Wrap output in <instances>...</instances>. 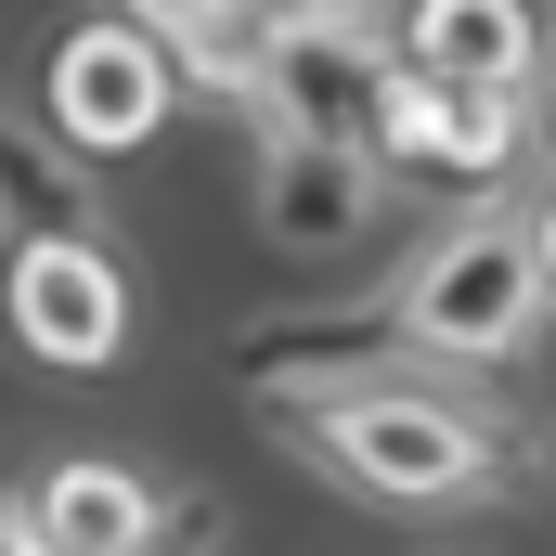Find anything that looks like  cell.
Returning a JSON list of instances; mask_svg holds the SVG:
<instances>
[{
  "instance_id": "1",
  "label": "cell",
  "mask_w": 556,
  "mask_h": 556,
  "mask_svg": "<svg viewBox=\"0 0 556 556\" xmlns=\"http://www.w3.org/2000/svg\"><path fill=\"white\" fill-rule=\"evenodd\" d=\"M389 350V376H466V363H505V350H531V324H544V207H466V220H440L415 260L389 273V298L363 311Z\"/></svg>"
},
{
  "instance_id": "2",
  "label": "cell",
  "mask_w": 556,
  "mask_h": 556,
  "mask_svg": "<svg viewBox=\"0 0 556 556\" xmlns=\"http://www.w3.org/2000/svg\"><path fill=\"white\" fill-rule=\"evenodd\" d=\"M273 402H298L311 466L350 479V492H376V505H466V492L505 466V440L466 415L453 389L389 376V363H350V376H324V389H273Z\"/></svg>"
},
{
  "instance_id": "3",
  "label": "cell",
  "mask_w": 556,
  "mask_h": 556,
  "mask_svg": "<svg viewBox=\"0 0 556 556\" xmlns=\"http://www.w3.org/2000/svg\"><path fill=\"white\" fill-rule=\"evenodd\" d=\"M389 91H402L389 39H376L363 13H337V26L260 39V91H247V117H260V130H285V142H324V155H363V168H376Z\"/></svg>"
},
{
  "instance_id": "4",
  "label": "cell",
  "mask_w": 556,
  "mask_h": 556,
  "mask_svg": "<svg viewBox=\"0 0 556 556\" xmlns=\"http://www.w3.org/2000/svg\"><path fill=\"white\" fill-rule=\"evenodd\" d=\"M155 117H168V65H155V39H130L117 13L52 39V142H65L78 168L155 142Z\"/></svg>"
},
{
  "instance_id": "5",
  "label": "cell",
  "mask_w": 556,
  "mask_h": 556,
  "mask_svg": "<svg viewBox=\"0 0 556 556\" xmlns=\"http://www.w3.org/2000/svg\"><path fill=\"white\" fill-rule=\"evenodd\" d=\"M531 155V91H389V130H376V181L415 168V181H505Z\"/></svg>"
},
{
  "instance_id": "6",
  "label": "cell",
  "mask_w": 556,
  "mask_h": 556,
  "mask_svg": "<svg viewBox=\"0 0 556 556\" xmlns=\"http://www.w3.org/2000/svg\"><path fill=\"white\" fill-rule=\"evenodd\" d=\"M0 311H13V337H26L39 363H65V376L117 363V337H130V285H117L104 247H13Z\"/></svg>"
},
{
  "instance_id": "7",
  "label": "cell",
  "mask_w": 556,
  "mask_h": 556,
  "mask_svg": "<svg viewBox=\"0 0 556 556\" xmlns=\"http://www.w3.org/2000/svg\"><path fill=\"white\" fill-rule=\"evenodd\" d=\"M389 65L427 78V91H531L544 26H531V0H415L402 39H389Z\"/></svg>"
},
{
  "instance_id": "8",
  "label": "cell",
  "mask_w": 556,
  "mask_h": 556,
  "mask_svg": "<svg viewBox=\"0 0 556 556\" xmlns=\"http://www.w3.org/2000/svg\"><path fill=\"white\" fill-rule=\"evenodd\" d=\"M363 220H376V168L363 155L260 130V233L285 260H337V247H363Z\"/></svg>"
},
{
  "instance_id": "9",
  "label": "cell",
  "mask_w": 556,
  "mask_h": 556,
  "mask_svg": "<svg viewBox=\"0 0 556 556\" xmlns=\"http://www.w3.org/2000/svg\"><path fill=\"white\" fill-rule=\"evenodd\" d=\"M155 492H142L130 466H104V453H78V466H52L39 479V505H26V544L39 556H142L155 544Z\"/></svg>"
},
{
  "instance_id": "10",
  "label": "cell",
  "mask_w": 556,
  "mask_h": 556,
  "mask_svg": "<svg viewBox=\"0 0 556 556\" xmlns=\"http://www.w3.org/2000/svg\"><path fill=\"white\" fill-rule=\"evenodd\" d=\"M0 233H13V247H104L91 168H78L65 142H39L13 104H0Z\"/></svg>"
},
{
  "instance_id": "11",
  "label": "cell",
  "mask_w": 556,
  "mask_h": 556,
  "mask_svg": "<svg viewBox=\"0 0 556 556\" xmlns=\"http://www.w3.org/2000/svg\"><path fill=\"white\" fill-rule=\"evenodd\" d=\"M220 13H233V0H130L117 26H130V39H155V52H168V39H194V26H220Z\"/></svg>"
},
{
  "instance_id": "12",
  "label": "cell",
  "mask_w": 556,
  "mask_h": 556,
  "mask_svg": "<svg viewBox=\"0 0 556 556\" xmlns=\"http://www.w3.org/2000/svg\"><path fill=\"white\" fill-rule=\"evenodd\" d=\"M233 13H247V26H260V39H298V26H337V13H350V0H233Z\"/></svg>"
},
{
  "instance_id": "13",
  "label": "cell",
  "mask_w": 556,
  "mask_h": 556,
  "mask_svg": "<svg viewBox=\"0 0 556 556\" xmlns=\"http://www.w3.org/2000/svg\"><path fill=\"white\" fill-rule=\"evenodd\" d=\"M0 556H39V544H26V505H0Z\"/></svg>"
},
{
  "instance_id": "14",
  "label": "cell",
  "mask_w": 556,
  "mask_h": 556,
  "mask_svg": "<svg viewBox=\"0 0 556 556\" xmlns=\"http://www.w3.org/2000/svg\"><path fill=\"white\" fill-rule=\"evenodd\" d=\"M142 556H155V544H142Z\"/></svg>"
}]
</instances>
